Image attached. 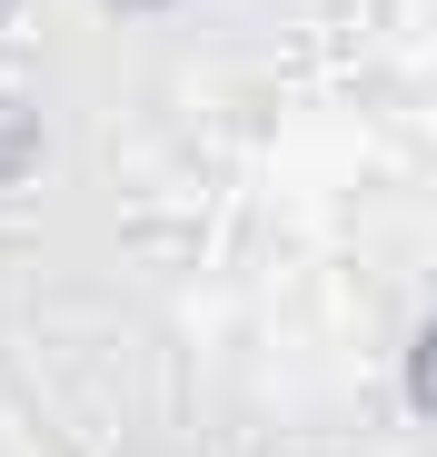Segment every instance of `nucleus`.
<instances>
[{
  "label": "nucleus",
  "mask_w": 437,
  "mask_h": 457,
  "mask_svg": "<svg viewBox=\"0 0 437 457\" xmlns=\"http://www.w3.org/2000/svg\"><path fill=\"white\" fill-rule=\"evenodd\" d=\"M408 398L437 418V319H427V338H417V358H408Z\"/></svg>",
  "instance_id": "obj_1"
}]
</instances>
